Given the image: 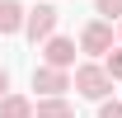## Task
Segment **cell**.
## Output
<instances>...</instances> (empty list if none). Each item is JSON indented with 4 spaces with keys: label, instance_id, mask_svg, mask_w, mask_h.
Returning a JSON list of instances; mask_svg holds the SVG:
<instances>
[{
    "label": "cell",
    "instance_id": "3957f363",
    "mask_svg": "<svg viewBox=\"0 0 122 118\" xmlns=\"http://www.w3.org/2000/svg\"><path fill=\"white\" fill-rule=\"evenodd\" d=\"M33 90H42L47 99H61V94L71 90V76L56 71V66H42V71H33Z\"/></svg>",
    "mask_w": 122,
    "mask_h": 118
},
{
    "label": "cell",
    "instance_id": "5b68a950",
    "mask_svg": "<svg viewBox=\"0 0 122 118\" xmlns=\"http://www.w3.org/2000/svg\"><path fill=\"white\" fill-rule=\"evenodd\" d=\"M42 57H47V66H56V71H66V66L75 61V43H71V38H47Z\"/></svg>",
    "mask_w": 122,
    "mask_h": 118
},
{
    "label": "cell",
    "instance_id": "277c9868",
    "mask_svg": "<svg viewBox=\"0 0 122 118\" xmlns=\"http://www.w3.org/2000/svg\"><path fill=\"white\" fill-rule=\"evenodd\" d=\"M80 47L94 52V57H108L113 52V24H89V29L80 33Z\"/></svg>",
    "mask_w": 122,
    "mask_h": 118
},
{
    "label": "cell",
    "instance_id": "ba28073f",
    "mask_svg": "<svg viewBox=\"0 0 122 118\" xmlns=\"http://www.w3.org/2000/svg\"><path fill=\"white\" fill-rule=\"evenodd\" d=\"M33 118H75V109L66 99H42L38 109H33Z\"/></svg>",
    "mask_w": 122,
    "mask_h": 118
},
{
    "label": "cell",
    "instance_id": "6da1fadb",
    "mask_svg": "<svg viewBox=\"0 0 122 118\" xmlns=\"http://www.w3.org/2000/svg\"><path fill=\"white\" fill-rule=\"evenodd\" d=\"M75 90L85 99H108V90H113V76L103 66H75Z\"/></svg>",
    "mask_w": 122,
    "mask_h": 118
},
{
    "label": "cell",
    "instance_id": "52a82bcc",
    "mask_svg": "<svg viewBox=\"0 0 122 118\" xmlns=\"http://www.w3.org/2000/svg\"><path fill=\"white\" fill-rule=\"evenodd\" d=\"M0 118H33V104L24 94H5L0 99Z\"/></svg>",
    "mask_w": 122,
    "mask_h": 118
},
{
    "label": "cell",
    "instance_id": "8fae6325",
    "mask_svg": "<svg viewBox=\"0 0 122 118\" xmlns=\"http://www.w3.org/2000/svg\"><path fill=\"white\" fill-rule=\"evenodd\" d=\"M99 118H122V104H103V109H99Z\"/></svg>",
    "mask_w": 122,
    "mask_h": 118
},
{
    "label": "cell",
    "instance_id": "9c48e42d",
    "mask_svg": "<svg viewBox=\"0 0 122 118\" xmlns=\"http://www.w3.org/2000/svg\"><path fill=\"white\" fill-rule=\"evenodd\" d=\"M99 14L103 19H122V0H99Z\"/></svg>",
    "mask_w": 122,
    "mask_h": 118
},
{
    "label": "cell",
    "instance_id": "8992f818",
    "mask_svg": "<svg viewBox=\"0 0 122 118\" xmlns=\"http://www.w3.org/2000/svg\"><path fill=\"white\" fill-rule=\"evenodd\" d=\"M24 14H28V10H24L19 0H0V33H19L24 29Z\"/></svg>",
    "mask_w": 122,
    "mask_h": 118
},
{
    "label": "cell",
    "instance_id": "7c38bea8",
    "mask_svg": "<svg viewBox=\"0 0 122 118\" xmlns=\"http://www.w3.org/2000/svg\"><path fill=\"white\" fill-rule=\"evenodd\" d=\"M5 90H10V71L0 66V99H5Z\"/></svg>",
    "mask_w": 122,
    "mask_h": 118
},
{
    "label": "cell",
    "instance_id": "7a4b0ae2",
    "mask_svg": "<svg viewBox=\"0 0 122 118\" xmlns=\"http://www.w3.org/2000/svg\"><path fill=\"white\" fill-rule=\"evenodd\" d=\"M24 29H28V38L33 43H38V38H52V29H56V10H52V5H33L28 14H24Z\"/></svg>",
    "mask_w": 122,
    "mask_h": 118
},
{
    "label": "cell",
    "instance_id": "30bf717a",
    "mask_svg": "<svg viewBox=\"0 0 122 118\" xmlns=\"http://www.w3.org/2000/svg\"><path fill=\"white\" fill-rule=\"evenodd\" d=\"M103 71L113 76V80H122V52H108V61H103Z\"/></svg>",
    "mask_w": 122,
    "mask_h": 118
}]
</instances>
